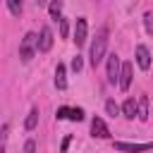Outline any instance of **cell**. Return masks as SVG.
<instances>
[{"mask_svg":"<svg viewBox=\"0 0 153 153\" xmlns=\"http://www.w3.org/2000/svg\"><path fill=\"white\" fill-rule=\"evenodd\" d=\"M48 12H50V17L57 22V19H62L60 14H62V0H53L50 5H48Z\"/></svg>","mask_w":153,"mask_h":153,"instance_id":"obj_15","label":"cell"},{"mask_svg":"<svg viewBox=\"0 0 153 153\" xmlns=\"http://www.w3.org/2000/svg\"><path fill=\"white\" fill-rule=\"evenodd\" d=\"M7 10H10L14 17H19L22 10H24V0H7Z\"/></svg>","mask_w":153,"mask_h":153,"instance_id":"obj_16","label":"cell"},{"mask_svg":"<svg viewBox=\"0 0 153 153\" xmlns=\"http://www.w3.org/2000/svg\"><path fill=\"white\" fill-rule=\"evenodd\" d=\"M36 50H38V36L29 31V33L22 38V43H19V57H22V62H29Z\"/></svg>","mask_w":153,"mask_h":153,"instance_id":"obj_2","label":"cell"},{"mask_svg":"<svg viewBox=\"0 0 153 153\" xmlns=\"http://www.w3.org/2000/svg\"><path fill=\"white\" fill-rule=\"evenodd\" d=\"M129 86H131V65L124 62V65H122V74H120V88L127 91Z\"/></svg>","mask_w":153,"mask_h":153,"instance_id":"obj_12","label":"cell"},{"mask_svg":"<svg viewBox=\"0 0 153 153\" xmlns=\"http://www.w3.org/2000/svg\"><path fill=\"white\" fill-rule=\"evenodd\" d=\"M36 124H38V108H31L29 115H26V120H24V127L31 131V129H36Z\"/></svg>","mask_w":153,"mask_h":153,"instance_id":"obj_13","label":"cell"},{"mask_svg":"<svg viewBox=\"0 0 153 153\" xmlns=\"http://www.w3.org/2000/svg\"><path fill=\"white\" fill-rule=\"evenodd\" d=\"M105 50H108V29H98L96 38L91 41V50H88V57H91V65L98 67L103 60H105Z\"/></svg>","mask_w":153,"mask_h":153,"instance_id":"obj_1","label":"cell"},{"mask_svg":"<svg viewBox=\"0 0 153 153\" xmlns=\"http://www.w3.org/2000/svg\"><path fill=\"white\" fill-rule=\"evenodd\" d=\"M50 48H53V31H50V26H43L41 33H38V50L48 53Z\"/></svg>","mask_w":153,"mask_h":153,"instance_id":"obj_7","label":"cell"},{"mask_svg":"<svg viewBox=\"0 0 153 153\" xmlns=\"http://www.w3.org/2000/svg\"><path fill=\"white\" fill-rule=\"evenodd\" d=\"M36 2H38V5H45V2H48V0H36Z\"/></svg>","mask_w":153,"mask_h":153,"instance_id":"obj_23","label":"cell"},{"mask_svg":"<svg viewBox=\"0 0 153 153\" xmlns=\"http://www.w3.org/2000/svg\"><path fill=\"white\" fill-rule=\"evenodd\" d=\"M143 26H146V33L153 36V12H146L143 14Z\"/></svg>","mask_w":153,"mask_h":153,"instance_id":"obj_17","label":"cell"},{"mask_svg":"<svg viewBox=\"0 0 153 153\" xmlns=\"http://www.w3.org/2000/svg\"><path fill=\"white\" fill-rule=\"evenodd\" d=\"M91 134H93L96 139H108V136H110V129H108V124H105L100 117H93V120H91Z\"/></svg>","mask_w":153,"mask_h":153,"instance_id":"obj_8","label":"cell"},{"mask_svg":"<svg viewBox=\"0 0 153 153\" xmlns=\"http://www.w3.org/2000/svg\"><path fill=\"white\" fill-rule=\"evenodd\" d=\"M115 151H122V153H143V151H153V141H146V143H127V141H115Z\"/></svg>","mask_w":153,"mask_h":153,"instance_id":"obj_4","label":"cell"},{"mask_svg":"<svg viewBox=\"0 0 153 153\" xmlns=\"http://www.w3.org/2000/svg\"><path fill=\"white\" fill-rule=\"evenodd\" d=\"M60 36H62V38L69 36V24H67V19H60Z\"/></svg>","mask_w":153,"mask_h":153,"instance_id":"obj_19","label":"cell"},{"mask_svg":"<svg viewBox=\"0 0 153 153\" xmlns=\"http://www.w3.org/2000/svg\"><path fill=\"white\" fill-rule=\"evenodd\" d=\"M86 36H88V22H86V17H79L76 26H74V43H76V48L86 43Z\"/></svg>","mask_w":153,"mask_h":153,"instance_id":"obj_5","label":"cell"},{"mask_svg":"<svg viewBox=\"0 0 153 153\" xmlns=\"http://www.w3.org/2000/svg\"><path fill=\"white\" fill-rule=\"evenodd\" d=\"M120 74H122V62L117 53L108 55V81L110 84H120Z\"/></svg>","mask_w":153,"mask_h":153,"instance_id":"obj_3","label":"cell"},{"mask_svg":"<svg viewBox=\"0 0 153 153\" xmlns=\"http://www.w3.org/2000/svg\"><path fill=\"white\" fill-rule=\"evenodd\" d=\"M55 86H57L60 91L67 88V67H65L62 62H57V67H55Z\"/></svg>","mask_w":153,"mask_h":153,"instance_id":"obj_10","label":"cell"},{"mask_svg":"<svg viewBox=\"0 0 153 153\" xmlns=\"http://www.w3.org/2000/svg\"><path fill=\"white\" fill-rule=\"evenodd\" d=\"M24 153H36V141H33V139H29V141L24 143Z\"/></svg>","mask_w":153,"mask_h":153,"instance_id":"obj_21","label":"cell"},{"mask_svg":"<svg viewBox=\"0 0 153 153\" xmlns=\"http://www.w3.org/2000/svg\"><path fill=\"white\" fill-rule=\"evenodd\" d=\"M136 65L141 69H148L151 67V53L146 45H136Z\"/></svg>","mask_w":153,"mask_h":153,"instance_id":"obj_9","label":"cell"},{"mask_svg":"<svg viewBox=\"0 0 153 153\" xmlns=\"http://www.w3.org/2000/svg\"><path fill=\"white\" fill-rule=\"evenodd\" d=\"M122 115H124L127 120L139 117V103H136L134 98H127V100H124V105H122Z\"/></svg>","mask_w":153,"mask_h":153,"instance_id":"obj_11","label":"cell"},{"mask_svg":"<svg viewBox=\"0 0 153 153\" xmlns=\"http://www.w3.org/2000/svg\"><path fill=\"white\" fill-rule=\"evenodd\" d=\"M69 141H72V136H67V139H65V141H62V153H65V151H67V146H69Z\"/></svg>","mask_w":153,"mask_h":153,"instance_id":"obj_22","label":"cell"},{"mask_svg":"<svg viewBox=\"0 0 153 153\" xmlns=\"http://www.w3.org/2000/svg\"><path fill=\"white\" fill-rule=\"evenodd\" d=\"M139 120L141 122L148 120V96H141L139 98Z\"/></svg>","mask_w":153,"mask_h":153,"instance_id":"obj_14","label":"cell"},{"mask_svg":"<svg viewBox=\"0 0 153 153\" xmlns=\"http://www.w3.org/2000/svg\"><path fill=\"white\" fill-rule=\"evenodd\" d=\"M105 110H108V115H112V117L122 112V110H120V105H117L115 100H105Z\"/></svg>","mask_w":153,"mask_h":153,"instance_id":"obj_18","label":"cell"},{"mask_svg":"<svg viewBox=\"0 0 153 153\" xmlns=\"http://www.w3.org/2000/svg\"><path fill=\"white\" fill-rule=\"evenodd\" d=\"M81 67H84V60H81V55L72 57V69H74V72H81Z\"/></svg>","mask_w":153,"mask_h":153,"instance_id":"obj_20","label":"cell"},{"mask_svg":"<svg viewBox=\"0 0 153 153\" xmlns=\"http://www.w3.org/2000/svg\"><path fill=\"white\" fill-rule=\"evenodd\" d=\"M55 117H57V120H72V122H81V120H84V110H81V108H57Z\"/></svg>","mask_w":153,"mask_h":153,"instance_id":"obj_6","label":"cell"}]
</instances>
